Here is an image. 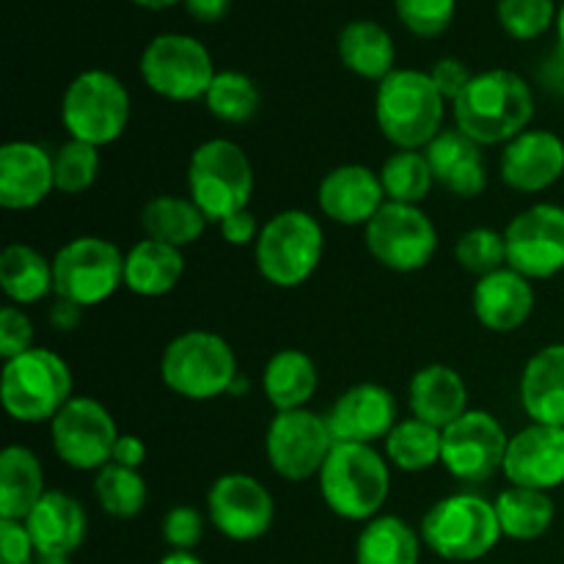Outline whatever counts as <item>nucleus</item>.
I'll return each instance as SVG.
<instances>
[{
	"mask_svg": "<svg viewBox=\"0 0 564 564\" xmlns=\"http://www.w3.org/2000/svg\"><path fill=\"white\" fill-rule=\"evenodd\" d=\"M119 435L113 413L94 397H72L50 422L55 457L75 471H102Z\"/></svg>",
	"mask_w": 564,
	"mask_h": 564,
	"instance_id": "obj_13",
	"label": "nucleus"
},
{
	"mask_svg": "<svg viewBox=\"0 0 564 564\" xmlns=\"http://www.w3.org/2000/svg\"><path fill=\"white\" fill-rule=\"evenodd\" d=\"M130 91L108 69L80 72L61 99V124L69 138L97 149L119 141L130 127Z\"/></svg>",
	"mask_w": 564,
	"mask_h": 564,
	"instance_id": "obj_9",
	"label": "nucleus"
},
{
	"mask_svg": "<svg viewBox=\"0 0 564 564\" xmlns=\"http://www.w3.org/2000/svg\"><path fill=\"white\" fill-rule=\"evenodd\" d=\"M207 518L231 543H253L273 527V494L251 474H220L207 490Z\"/></svg>",
	"mask_w": 564,
	"mask_h": 564,
	"instance_id": "obj_17",
	"label": "nucleus"
},
{
	"mask_svg": "<svg viewBox=\"0 0 564 564\" xmlns=\"http://www.w3.org/2000/svg\"><path fill=\"white\" fill-rule=\"evenodd\" d=\"M33 323L22 306H9L0 308V356L3 361L22 356V352L33 350Z\"/></svg>",
	"mask_w": 564,
	"mask_h": 564,
	"instance_id": "obj_45",
	"label": "nucleus"
},
{
	"mask_svg": "<svg viewBox=\"0 0 564 564\" xmlns=\"http://www.w3.org/2000/svg\"><path fill=\"white\" fill-rule=\"evenodd\" d=\"M160 564H204L193 551H169Z\"/></svg>",
	"mask_w": 564,
	"mask_h": 564,
	"instance_id": "obj_52",
	"label": "nucleus"
},
{
	"mask_svg": "<svg viewBox=\"0 0 564 564\" xmlns=\"http://www.w3.org/2000/svg\"><path fill=\"white\" fill-rule=\"evenodd\" d=\"M53 275L55 297L83 308L99 306L124 286V253L105 237H75L53 257Z\"/></svg>",
	"mask_w": 564,
	"mask_h": 564,
	"instance_id": "obj_11",
	"label": "nucleus"
},
{
	"mask_svg": "<svg viewBox=\"0 0 564 564\" xmlns=\"http://www.w3.org/2000/svg\"><path fill=\"white\" fill-rule=\"evenodd\" d=\"M499 174L510 191L543 193L564 176V141L551 130H523L505 143Z\"/></svg>",
	"mask_w": 564,
	"mask_h": 564,
	"instance_id": "obj_20",
	"label": "nucleus"
},
{
	"mask_svg": "<svg viewBox=\"0 0 564 564\" xmlns=\"http://www.w3.org/2000/svg\"><path fill=\"white\" fill-rule=\"evenodd\" d=\"M141 80L169 102H196L207 97L215 69L209 50L187 33H160L141 53Z\"/></svg>",
	"mask_w": 564,
	"mask_h": 564,
	"instance_id": "obj_10",
	"label": "nucleus"
},
{
	"mask_svg": "<svg viewBox=\"0 0 564 564\" xmlns=\"http://www.w3.org/2000/svg\"><path fill=\"white\" fill-rule=\"evenodd\" d=\"M143 460H147V444H143L138 435L130 433H121L119 441H116V449H113V460L116 466H124V468H135L141 471Z\"/></svg>",
	"mask_w": 564,
	"mask_h": 564,
	"instance_id": "obj_49",
	"label": "nucleus"
},
{
	"mask_svg": "<svg viewBox=\"0 0 564 564\" xmlns=\"http://www.w3.org/2000/svg\"><path fill=\"white\" fill-rule=\"evenodd\" d=\"M218 229H220V237H224L229 246H257L262 224H259L257 215H253L251 209H240V213L220 220Z\"/></svg>",
	"mask_w": 564,
	"mask_h": 564,
	"instance_id": "obj_48",
	"label": "nucleus"
},
{
	"mask_svg": "<svg viewBox=\"0 0 564 564\" xmlns=\"http://www.w3.org/2000/svg\"><path fill=\"white\" fill-rule=\"evenodd\" d=\"M44 494L42 460L28 446H6L0 455V518L25 521Z\"/></svg>",
	"mask_w": 564,
	"mask_h": 564,
	"instance_id": "obj_30",
	"label": "nucleus"
},
{
	"mask_svg": "<svg viewBox=\"0 0 564 564\" xmlns=\"http://www.w3.org/2000/svg\"><path fill=\"white\" fill-rule=\"evenodd\" d=\"M339 58L352 75L380 83L397 69L394 39L372 20L347 22L339 33Z\"/></svg>",
	"mask_w": 564,
	"mask_h": 564,
	"instance_id": "obj_32",
	"label": "nucleus"
},
{
	"mask_svg": "<svg viewBox=\"0 0 564 564\" xmlns=\"http://www.w3.org/2000/svg\"><path fill=\"white\" fill-rule=\"evenodd\" d=\"M130 3L141 6V9H149V11H163V9H171V6H176L180 0H130Z\"/></svg>",
	"mask_w": 564,
	"mask_h": 564,
	"instance_id": "obj_53",
	"label": "nucleus"
},
{
	"mask_svg": "<svg viewBox=\"0 0 564 564\" xmlns=\"http://www.w3.org/2000/svg\"><path fill=\"white\" fill-rule=\"evenodd\" d=\"M246 391H248V380L237 378L235 383H231V389H229V397H240V394H246Z\"/></svg>",
	"mask_w": 564,
	"mask_h": 564,
	"instance_id": "obj_55",
	"label": "nucleus"
},
{
	"mask_svg": "<svg viewBox=\"0 0 564 564\" xmlns=\"http://www.w3.org/2000/svg\"><path fill=\"white\" fill-rule=\"evenodd\" d=\"M556 36H560V47L564 50V0L560 6V14H556Z\"/></svg>",
	"mask_w": 564,
	"mask_h": 564,
	"instance_id": "obj_54",
	"label": "nucleus"
},
{
	"mask_svg": "<svg viewBox=\"0 0 564 564\" xmlns=\"http://www.w3.org/2000/svg\"><path fill=\"white\" fill-rule=\"evenodd\" d=\"M455 127L479 147H505L534 119L532 86L518 72L485 69L452 102Z\"/></svg>",
	"mask_w": 564,
	"mask_h": 564,
	"instance_id": "obj_1",
	"label": "nucleus"
},
{
	"mask_svg": "<svg viewBox=\"0 0 564 564\" xmlns=\"http://www.w3.org/2000/svg\"><path fill=\"white\" fill-rule=\"evenodd\" d=\"M501 474L516 488L551 490L564 485V427L532 424L510 435Z\"/></svg>",
	"mask_w": 564,
	"mask_h": 564,
	"instance_id": "obj_19",
	"label": "nucleus"
},
{
	"mask_svg": "<svg viewBox=\"0 0 564 564\" xmlns=\"http://www.w3.org/2000/svg\"><path fill=\"white\" fill-rule=\"evenodd\" d=\"M430 77H433L435 88L444 94L446 102L452 105L463 91H466V86L471 83L474 72L468 69L460 58H438L433 64V69H430Z\"/></svg>",
	"mask_w": 564,
	"mask_h": 564,
	"instance_id": "obj_47",
	"label": "nucleus"
},
{
	"mask_svg": "<svg viewBox=\"0 0 564 564\" xmlns=\"http://www.w3.org/2000/svg\"><path fill=\"white\" fill-rule=\"evenodd\" d=\"M204 105L224 124H246L259 113L262 94L246 72L220 69L204 97Z\"/></svg>",
	"mask_w": 564,
	"mask_h": 564,
	"instance_id": "obj_39",
	"label": "nucleus"
},
{
	"mask_svg": "<svg viewBox=\"0 0 564 564\" xmlns=\"http://www.w3.org/2000/svg\"><path fill=\"white\" fill-rule=\"evenodd\" d=\"M0 564H36V545L25 521L0 518Z\"/></svg>",
	"mask_w": 564,
	"mask_h": 564,
	"instance_id": "obj_46",
	"label": "nucleus"
},
{
	"mask_svg": "<svg viewBox=\"0 0 564 564\" xmlns=\"http://www.w3.org/2000/svg\"><path fill=\"white\" fill-rule=\"evenodd\" d=\"M187 196L209 224L248 209L253 196V165L246 149L229 138H209L187 160Z\"/></svg>",
	"mask_w": 564,
	"mask_h": 564,
	"instance_id": "obj_6",
	"label": "nucleus"
},
{
	"mask_svg": "<svg viewBox=\"0 0 564 564\" xmlns=\"http://www.w3.org/2000/svg\"><path fill=\"white\" fill-rule=\"evenodd\" d=\"M455 259L463 270L474 273L477 279L496 273V270L507 268V240L505 231L485 229H468L466 235L457 237L455 242Z\"/></svg>",
	"mask_w": 564,
	"mask_h": 564,
	"instance_id": "obj_41",
	"label": "nucleus"
},
{
	"mask_svg": "<svg viewBox=\"0 0 564 564\" xmlns=\"http://www.w3.org/2000/svg\"><path fill=\"white\" fill-rule=\"evenodd\" d=\"M185 275L182 248L160 240H138L124 253V290L138 297H163L176 290Z\"/></svg>",
	"mask_w": 564,
	"mask_h": 564,
	"instance_id": "obj_28",
	"label": "nucleus"
},
{
	"mask_svg": "<svg viewBox=\"0 0 564 564\" xmlns=\"http://www.w3.org/2000/svg\"><path fill=\"white\" fill-rule=\"evenodd\" d=\"M446 99L435 88L430 72L397 66L375 91V121L394 149L424 152L444 130Z\"/></svg>",
	"mask_w": 564,
	"mask_h": 564,
	"instance_id": "obj_2",
	"label": "nucleus"
},
{
	"mask_svg": "<svg viewBox=\"0 0 564 564\" xmlns=\"http://www.w3.org/2000/svg\"><path fill=\"white\" fill-rule=\"evenodd\" d=\"M364 246L380 268L391 273H416L438 251V229L416 204L386 202L364 226Z\"/></svg>",
	"mask_w": 564,
	"mask_h": 564,
	"instance_id": "obj_12",
	"label": "nucleus"
},
{
	"mask_svg": "<svg viewBox=\"0 0 564 564\" xmlns=\"http://www.w3.org/2000/svg\"><path fill=\"white\" fill-rule=\"evenodd\" d=\"M204 538V516L191 505H176L163 518V540L171 551H193Z\"/></svg>",
	"mask_w": 564,
	"mask_h": 564,
	"instance_id": "obj_44",
	"label": "nucleus"
},
{
	"mask_svg": "<svg viewBox=\"0 0 564 564\" xmlns=\"http://www.w3.org/2000/svg\"><path fill=\"white\" fill-rule=\"evenodd\" d=\"M94 496H97V505L102 507L105 516L119 518V521H130V518L141 516L143 507H147L149 488L147 479L141 477V471L108 463L102 471H97V479H94Z\"/></svg>",
	"mask_w": 564,
	"mask_h": 564,
	"instance_id": "obj_38",
	"label": "nucleus"
},
{
	"mask_svg": "<svg viewBox=\"0 0 564 564\" xmlns=\"http://www.w3.org/2000/svg\"><path fill=\"white\" fill-rule=\"evenodd\" d=\"M422 534L397 516H378L364 523L356 540V564H419Z\"/></svg>",
	"mask_w": 564,
	"mask_h": 564,
	"instance_id": "obj_33",
	"label": "nucleus"
},
{
	"mask_svg": "<svg viewBox=\"0 0 564 564\" xmlns=\"http://www.w3.org/2000/svg\"><path fill=\"white\" fill-rule=\"evenodd\" d=\"M471 308L477 323L490 334H512L523 328L534 312V286L527 275L512 268L477 279L471 292Z\"/></svg>",
	"mask_w": 564,
	"mask_h": 564,
	"instance_id": "obj_24",
	"label": "nucleus"
},
{
	"mask_svg": "<svg viewBox=\"0 0 564 564\" xmlns=\"http://www.w3.org/2000/svg\"><path fill=\"white\" fill-rule=\"evenodd\" d=\"M207 224L209 220L191 202V196H171V193H163V196H154L152 202H147V207L141 213L143 235L149 240L169 242L174 248H187L202 240Z\"/></svg>",
	"mask_w": 564,
	"mask_h": 564,
	"instance_id": "obj_34",
	"label": "nucleus"
},
{
	"mask_svg": "<svg viewBox=\"0 0 564 564\" xmlns=\"http://www.w3.org/2000/svg\"><path fill=\"white\" fill-rule=\"evenodd\" d=\"M383 444V455L391 466L405 474H419L441 463L444 430L433 427V424L422 422L416 416H408L397 422V427L391 430Z\"/></svg>",
	"mask_w": 564,
	"mask_h": 564,
	"instance_id": "obj_36",
	"label": "nucleus"
},
{
	"mask_svg": "<svg viewBox=\"0 0 564 564\" xmlns=\"http://www.w3.org/2000/svg\"><path fill=\"white\" fill-rule=\"evenodd\" d=\"M378 174L386 202L394 204H416V207H422V202L430 196L435 185L427 154L411 152V149H397Z\"/></svg>",
	"mask_w": 564,
	"mask_h": 564,
	"instance_id": "obj_37",
	"label": "nucleus"
},
{
	"mask_svg": "<svg viewBox=\"0 0 564 564\" xmlns=\"http://www.w3.org/2000/svg\"><path fill=\"white\" fill-rule=\"evenodd\" d=\"M323 253V224L306 209H284L262 224L253 246V262L268 284L279 290H295L317 273Z\"/></svg>",
	"mask_w": 564,
	"mask_h": 564,
	"instance_id": "obj_8",
	"label": "nucleus"
},
{
	"mask_svg": "<svg viewBox=\"0 0 564 564\" xmlns=\"http://www.w3.org/2000/svg\"><path fill=\"white\" fill-rule=\"evenodd\" d=\"M402 25L419 39H435L446 33L455 20L457 0H394Z\"/></svg>",
	"mask_w": 564,
	"mask_h": 564,
	"instance_id": "obj_43",
	"label": "nucleus"
},
{
	"mask_svg": "<svg viewBox=\"0 0 564 564\" xmlns=\"http://www.w3.org/2000/svg\"><path fill=\"white\" fill-rule=\"evenodd\" d=\"M160 378L171 394L191 402H209L229 394L240 378L237 356L215 330L193 328L174 336L160 358Z\"/></svg>",
	"mask_w": 564,
	"mask_h": 564,
	"instance_id": "obj_4",
	"label": "nucleus"
},
{
	"mask_svg": "<svg viewBox=\"0 0 564 564\" xmlns=\"http://www.w3.org/2000/svg\"><path fill=\"white\" fill-rule=\"evenodd\" d=\"M494 507L496 516H499L501 534L510 540H518V543H529V540L543 538L556 518V507L551 494L516 488V485L501 490L499 499L494 501Z\"/></svg>",
	"mask_w": 564,
	"mask_h": 564,
	"instance_id": "obj_35",
	"label": "nucleus"
},
{
	"mask_svg": "<svg viewBox=\"0 0 564 564\" xmlns=\"http://www.w3.org/2000/svg\"><path fill=\"white\" fill-rule=\"evenodd\" d=\"M496 14L507 36L518 42H532L543 36L551 25H556L560 9L554 0H499Z\"/></svg>",
	"mask_w": 564,
	"mask_h": 564,
	"instance_id": "obj_42",
	"label": "nucleus"
},
{
	"mask_svg": "<svg viewBox=\"0 0 564 564\" xmlns=\"http://www.w3.org/2000/svg\"><path fill=\"white\" fill-rule=\"evenodd\" d=\"M53 191V152L33 141H9L0 147V207L25 213L47 202Z\"/></svg>",
	"mask_w": 564,
	"mask_h": 564,
	"instance_id": "obj_22",
	"label": "nucleus"
},
{
	"mask_svg": "<svg viewBox=\"0 0 564 564\" xmlns=\"http://www.w3.org/2000/svg\"><path fill=\"white\" fill-rule=\"evenodd\" d=\"M521 408L532 424L564 427V341L534 352L518 383Z\"/></svg>",
	"mask_w": 564,
	"mask_h": 564,
	"instance_id": "obj_26",
	"label": "nucleus"
},
{
	"mask_svg": "<svg viewBox=\"0 0 564 564\" xmlns=\"http://www.w3.org/2000/svg\"><path fill=\"white\" fill-rule=\"evenodd\" d=\"M507 446H510V435L501 427L499 419L490 411L471 408L444 430L441 466L457 482H488L505 468Z\"/></svg>",
	"mask_w": 564,
	"mask_h": 564,
	"instance_id": "obj_15",
	"label": "nucleus"
},
{
	"mask_svg": "<svg viewBox=\"0 0 564 564\" xmlns=\"http://www.w3.org/2000/svg\"><path fill=\"white\" fill-rule=\"evenodd\" d=\"M187 14L198 22H218L229 14L231 0H182Z\"/></svg>",
	"mask_w": 564,
	"mask_h": 564,
	"instance_id": "obj_50",
	"label": "nucleus"
},
{
	"mask_svg": "<svg viewBox=\"0 0 564 564\" xmlns=\"http://www.w3.org/2000/svg\"><path fill=\"white\" fill-rule=\"evenodd\" d=\"M408 405L411 416L446 430L455 424L468 408V386L455 367L446 364H427L416 369L408 383Z\"/></svg>",
	"mask_w": 564,
	"mask_h": 564,
	"instance_id": "obj_27",
	"label": "nucleus"
},
{
	"mask_svg": "<svg viewBox=\"0 0 564 564\" xmlns=\"http://www.w3.org/2000/svg\"><path fill=\"white\" fill-rule=\"evenodd\" d=\"M83 319V306L77 303L64 301V297H55V303L50 306V323L58 330H75Z\"/></svg>",
	"mask_w": 564,
	"mask_h": 564,
	"instance_id": "obj_51",
	"label": "nucleus"
},
{
	"mask_svg": "<svg viewBox=\"0 0 564 564\" xmlns=\"http://www.w3.org/2000/svg\"><path fill=\"white\" fill-rule=\"evenodd\" d=\"M319 496L336 518L369 523L391 494V463L367 444H336L317 477Z\"/></svg>",
	"mask_w": 564,
	"mask_h": 564,
	"instance_id": "obj_3",
	"label": "nucleus"
},
{
	"mask_svg": "<svg viewBox=\"0 0 564 564\" xmlns=\"http://www.w3.org/2000/svg\"><path fill=\"white\" fill-rule=\"evenodd\" d=\"M0 290L14 306H33L55 295L53 259L25 242H11L0 253Z\"/></svg>",
	"mask_w": 564,
	"mask_h": 564,
	"instance_id": "obj_31",
	"label": "nucleus"
},
{
	"mask_svg": "<svg viewBox=\"0 0 564 564\" xmlns=\"http://www.w3.org/2000/svg\"><path fill=\"white\" fill-rule=\"evenodd\" d=\"M427 163L433 169L435 185L449 191L452 196L477 198L488 187V165H485L482 147L460 132L457 127L441 130L424 149Z\"/></svg>",
	"mask_w": 564,
	"mask_h": 564,
	"instance_id": "obj_25",
	"label": "nucleus"
},
{
	"mask_svg": "<svg viewBox=\"0 0 564 564\" xmlns=\"http://www.w3.org/2000/svg\"><path fill=\"white\" fill-rule=\"evenodd\" d=\"M53 169L55 191L66 193V196H80V193L94 187L99 169H102V160H99L97 147L69 138L53 152Z\"/></svg>",
	"mask_w": 564,
	"mask_h": 564,
	"instance_id": "obj_40",
	"label": "nucleus"
},
{
	"mask_svg": "<svg viewBox=\"0 0 564 564\" xmlns=\"http://www.w3.org/2000/svg\"><path fill=\"white\" fill-rule=\"evenodd\" d=\"M336 441L328 419L301 408V411L275 413L264 433V455L270 468L286 482H306L319 477Z\"/></svg>",
	"mask_w": 564,
	"mask_h": 564,
	"instance_id": "obj_14",
	"label": "nucleus"
},
{
	"mask_svg": "<svg viewBox=\"0 0 564 564\" xmlns=\"http://www.w3.org/2000/svg\"><path fill=\"white\" fill-rule=\"evenodd\" d=\"M507 268L529 281L554 279L564 270V207L540 202L521 209L505 229Z\"/></svg>",
	"mask_w": 564,
	"mask_h": 564,
	"instance_id": "obj_16",
	"label": "nucleus"
},
{
	"mask_svg": "<svg viewBox=\"0 0 564 564\" xmlns=\"http://www.w3.org/2000/svg\"><path fill=\"white\" fill-rule=\"evenodd\" d=\"M424 549L446 562L485 560L505 538L494 501L477 494H455L438 499L422 518Z\"/></svg>",
	"mask_w": 564,
	"mask_h": 564,
	"instance_id": "obj_7",
	"label": "nucleus"
},
{
	"mask_svg": "<svg viewBox=\"0 0 564 564\" xmlns=\"http://www.w3.org/2000/svg\"><path fill=\"white\" fill-rule=\"evenodd\" d=\"M72 397H75V378L69 364L55 350L33 347L11 361H3L0 400L14 422L50 424Z\"/></svg>",
	"mask_w": 564,
	"mask_h": 564,
	"instance_id": "obj_5",
	"label": "nucleus"
},
{
	"mask_svg": "<svg viewBox=\"0 0 564 564\" xmlns=\"http://www.w3.org/2000/svg\"><path fill=\"white\" fill-rule=\"evenodd\" d=\"M36 545V560L69 562L88 534V518L80 501L64 490H47L25 518Z\"/></svg>",
	"mask_w": 564,
	"mask_h": 564,
	"instance_id": "obj_23",
	"label": "nucleus"
},
{
	"mask_svg": "<svg viewBox=\"0 0 564 564\" xmlns=\"http://www.w3.org/2000/svg\"><path fill=\"white\" fill-rule=\"evenodd\" d=\"M336 444H367L389 438L400 422L397 400L386 386L356 383L341 391L330 411L325 413Z\"/></svg>",
	"mask_w": 564,
	"mask_h": 564,
	"instance_id": "obj_18",
	"label": "nucleus"
},
{
	"mask_svg": "<svg viewBox=\"0 0 564 564\" xmlns=\"http://www.w3.org/2000/svg\"><path fill=\"white\" fill-rule=\"evenodd\" d=\"M319 372L312 356L297 347H284L268 358L262 372V389L275 413L301 411L317 394Z\"/></svg>",
	"mask_w": 564,
	"mask_h": 564,
	"instance_id": "obj_29",
	"label": "nucleus"
},
{
	"mask_svg": "<svg viewBox=\"0 0 564 564\" xmlns=\"http://www.w3.org/2000/svg\"><path fill=\"white\" fill-rule=\"evenodd\" d=\"M319 213L339 226H367L386 204L380 174L369 165L345 163L330 169L317 187Z\"/></svg>",
	"mask_w": 564,
	"mask_h": 564,
	"instance_id": "obj_21",
	"label": "nucleus"
}]
</instances>
